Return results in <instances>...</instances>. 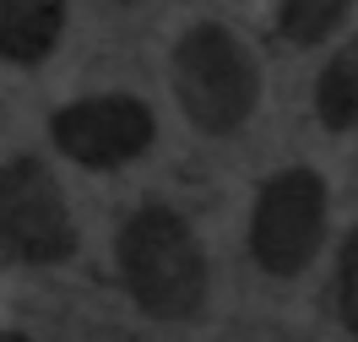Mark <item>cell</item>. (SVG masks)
Wrapping results in <instances>:
<instances>
[{"label": "cell", "instance_id": "obj_8", "mask_svg": "<svg viewBox=\"0 0 358 342\" xmlns=\"http://www.w3.org/2000/svg\"><path fill=\"white\" fill-rule=\"evenodd\" d=\"M353 6L358 0H282V6H277V33H282L293 49H315L348 22Z\"/></svg>", "mask_w": 358, "mask_h": 342}, {"label": "cell", "instance_id": "obj_3", "mask_svg": "<svg viewBox=\"0 0 358 342\" xmlns=\"http://www.w3.org/2000/svg\"><path fill=\"white\" fill-rule=\"evenodd\" d=\"M326 223H331V196L315 169H277L261 180L255 206H250V255L255 266L277 283L310 272V261L326 245Z\"/></svg>", "mask_w": 358, "mask_h": 342}, {"label": "cell", "instance_id": "obj_1", "mask_svg": "<svg viewBox=\"0 0 358 342\" xmlns=\"http://www.w3.org/2000/svg\"><path fill=\"white\" fill-rule=\"evenodd\" d=\"M114 266L136 310H147L152 320H190L206 304V250L190 218H179L174 206H136L120 223Z\"/></svg>", "mask_w": 358, "mask_h": 342}, {"label": "cell", "instance_id": "obj_4", "mask_svg": "<svg viewBox=\"0 0 358 342\" xmlns=\"http://www.w3.org/2000/svg\"><path fill=\"white\" fill-rule=\"evenodd\" d=\"M0 255L22 266H60L76 255V218L44 158L0 163Z\"/></svg>", "mask_w": 358, "mask_h": 342}, {"label": "cell", "instance_id": "obj_9", "mask_svg": "<svg viewBox=\"0 0 358 342\" xmlns=\"http://www.w3.org/2000/svg\"><path fill=\"white\" fill-rule=\"evenodd\" d=\"M336 315L348 326V337H358V228L336 250Z\"/></svg>", "mask_w": 358, "mask_h": 342}, {"label": "cell", "instance_id": "obj_10", "mask_svg": "<svg viewBox=\"0 0 358 342\" xmlns=\"http://www.w3.org/2000/svg\"><path fill=\"white\" fill-rule=\"evenodd\" d=\"M0 342H33L27 332H0Z\"/></svg>", "mask_w": 358, "mask_h": 342}, {"label": "cell", "instance_id": "obj_5", "mask_svg": "<svg viewBox=\"0 0 358 342\" xmlns=\"http://www.w3.org/2000/svg\"><path fill=\"white\" fill-rule=\"evenodd\" d=\"M49 141L76 169L103 174V169H125V163L152 152L157 114L131 92H92V98H71L66 109H55Z\"/></svg>", "mask_w": 358, "mask_h": 342}, {"label": "cell", "instance_id": "obj_6", "mask_svg": "<svg viewBox=\"0 0 358 342\" xmlns=\"http://www.w3.org/2000/svg\"><path fill=\"white\" fill-rule=\"evenodd\" d=\"M66 0H0V60L17 71L44 66L66 38Z\"/></svg>", "mask_w": 358, "mask_h": 342}, {"label": "cell", "instance_id": "obj_2", "mask_svg": "<svg viewBox=\"0 0 358 342\" xmlns=\"http://www.w3.org/2000/svg\"><path fill=\"white\" fill-rule=\"evenodd\" d=\"M174 98L196 131L234 136L261 109V66L239 33L223 22H196L174 44Z\"/></svg>", "mask_w": 358, "mask_h": 342}, {"label": "cell", "instance_id": "obj_7", "mask_svg": "<svg viewBox=\"0 0 358 342\" xmlns=\"http://www.w3.org/2000/svg\"><path fill=\"white\" fill-rule=\"evenodd\" d=\"M315 120L326 131H336V136L358 125V33L315 76Z\"/></svg>", "mask_w": 358, "mask_h": 342}]
</instances>
